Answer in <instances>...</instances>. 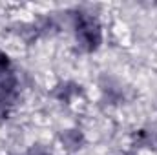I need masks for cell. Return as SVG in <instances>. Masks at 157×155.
<instances>
[{"mask_svg":"<svg viewBox=\"0 0 157 155\" xmlns=\"http://www.w3.org/2000/svg\"><path fill=\"white\" fill-rule=\"evenodd\" d=\"M77 37L80 39L82 46H86L88 49H95L101 42V31H99L97 22L90 17L80 15L77 24Z\"/></svg>","mask_w":157,"mask_h":155,"instance_id":"1","label":"cell"}]
</instances>
